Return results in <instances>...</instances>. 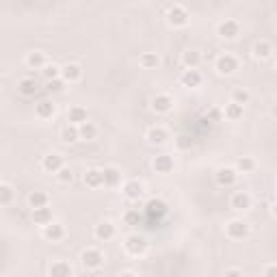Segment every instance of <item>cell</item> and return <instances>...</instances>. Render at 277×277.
<instances>
[{
    "label": "cell",
    "mask_w": 277,
    "mask_h": 277,
    "mask_svg": "<svg viewBox=\"0 0 277 277\" xmlns=\"http://www.w3.org/2000/svg\"><path fill=\"white\" fill-rule=\"evenodd\" d=\"M124 249H126L130 256H143L148 252V240H145V236H141V234H130V236H126V240H124Z\"/></svg>",
    "instance_id": "cell-1"
},
{
    "label": "cell",
    "mask_w": 277,
    "mask_h": 277,
    "mask_svg": "<svg viewBox=\"0 0 277 277\" xmlns=\"http://www.w3.org/2000/svg\"><path fill=\"white\" fill-rule=\"evenodd\" d=\"M167 24L174 26V28H182V26L188 24V11L180 4H174L167 11Z\"/></svg>",
    "instance_id": "cell-2"
},
{
    "label": "cell",
    "mask_w": 277,
    "mask_h": 277,
    "mask_svg": "<svg viewBox=\"0 0 277 277\" xmlns=\"http://www.w3.org/2000/svg\"><path fill=\"white\" fill-rule=\"evenodd\" d=\"M145 212H148L150 219H162L164 214L169 212V206H167V202H162L160 197H152V200L145 204Z\"/></svg>",
    "instance_id": "cell-3"
},
{
    "label": "cell",
    "mask_w": 277,
    "mask_h": 277,
    "mask_svg": "<svg viewBox=\"0 0 277 277\" xmlns=\"http://www.w3.org/2000/svg\"><path fill=\"white\" fill-rule=\"evenodd\" d=\"M80 260H82V266L84 268L96 271V268H100V264L104 262V256H102L100 249H84L82 256H80Z\"/></svg>",
    "instance_id": "cell-4"
},
{
    "label": "cell",
    "mask_w": 277,
    "mask_h": 277,
    "mask_svg": "<svg viewBox=\"0 0 277 277\" xmlns=\"http://www.w3.org/2000/svg\"><path fill=\"white\" fill-rule=\"evenodd\" d=\"M214 180L219 186H234L236 180H238V171L232 167H221V169H216Z\"/></svg>",
    "instance_id": "cell-5"
},
{
    "label": "cell",
    "mask_w": 277,
    "mask_h": 277,
    "mask_svg": "<svg viewBox=\"0 0 277 277\" xmlns=\"http://www.w3.org/2000/svg\"><path fill=\"white\" fill-rule=\"evenodd\" d=\"M226 232H228V236L230 238H234V240H242L245 236L249 234V226L245 221H240V219H232L226 226Z\"/></svg>",
    "instance_id": "cell-6"
},
{
    "label": "cell",
    "mask_w": 277,
    "mask_h": 277,
    "mask_svg": "<svg viewBox=\"0 0 277 277\" xmlns=\"http://www.w3.org/2000/svg\"><path fill=\"white\" fill-rule=\"evenodd\" d=\"M236 70H238V61H236V56L221 54L219 58H216V72H219L221 76H230V74H234Z\"/></svg>",
    "instance_id": "cell-7"
},
{
    "label": "cell",
    "mask_w": 277,
    "mask_h": 277,
    "mask_svg": "<svg viewBox=\"0 0 277 277\" xmlns=\"http://www.w3.org/2000/svg\"><path fill=\"white\" fill-rule=\"evenodd\" d=\"M152 167H154L156 174H171V171L176 169V162L169 154H158L154 160H152Z\"/></svg>",
    "instance_id": "cell-8"
},
{
    "label": "cell",
    "mask_w": 277,
    "mask_h": 277,
    "mask_svg": "<svg viewBox=\"0 0 277 277\" xmlns=\"http://www.w3.org/2000/svg\"><path fill=\"white\" fill-rule=\"evenodd\" d=\"M171 108H174V100H171L167 94H158V96L152 98V110L164 115V113H169Z\"/></svg>",
    "instance_id": "cell-9"
},
{
    "label": "cell",
    "mask_w": 277,
    "mask_h": 277,
    "mask_svg": "<svg viewBox=\"0 0 277 277\" xmlns=\"http://www.w3.org/2000/svg\"><path fill=\"white\" fill-rule=\"evenodd\" d=\"M240 32V24L236 20H226V22L219 24V37L223 39H236Z\"/></svg>",
    "instance_id": "cell-10"
},
{
    "label": "cell",
    "mask_w": 277,
    "mask_h": 277,
    "mask_svg": "<svg viewBox=\"0 0 277 277\" xmlns=\"http://www.w3.org/2000/svg\"><path fill=\"white\" fill-rule=\"evenodd\" d=\"M39 89H42V87H39V82L35 80V78H30V76H28V78H22V80L18 82V91H20L22 96H26V98L37 96Z\"/></svg>",
    "instance_id": "cell-11"
},
{
    "label": "cell",
    "mask_w": 277,
    "mask_h": 277,
    "mask_svg": "<svg viewBox=\"0 0 277 277\" xmlns=\"http://www.w3.org/2000/svg\"><path fill=\"white\" fill-rule=\"evenodd\" d=\"M44 236H46V240H52V242H58V240H63V236H65V228L61 226V223H48V226H44Z\"/></svg>",
    "instance_id": "cell-12"
},
{
    "label": "cell",
    "mask_w": 277,
    "mask_h": 277,
    "mask_svg": "<svg viewBox=\"0 0 277 277\" xmlns=\"http://www.w3.org/2000/svg\"><path fill=\"white\" fill-rule=\"evenodd\" d=\"M42 167H44V171H48V174H58V171L63 169V158L58 154H46L42 160Z\"/></svg>",
    "instance_id": "cell-13"
},
{
    "label": "cell",
    "mask_w": 277,
    "mask_h": 277,
    "mask_svg": "<svg viewBox=\"0 0 277 277\" xmlns=\"http://www.w3.org/2000/svg\"><path fill=\"white\" fill-rule=\"evenodd\" d=\"M80 76H82V70L76 63H68L61 68V78L65 82H76V80H80Z\"/></svg>",
    "instance_id": "cell-14"
},
{
    "label": "cell",
    "mask_w": 277,
    "mask_h": 277,
    "mask_svg": "<svg viewBox=\"0 0 277 277\" xmlns=\"http://www.w3.org/2000/svg\"><path fill=\"white\" fill-rule=\"evenodd\" d=\"M82 180L89 188H98L104 184V174H102V169H87L82 176Z\"/></svg>",
    "instance_id": "cell-15"
},
{
    "label": "cell",
    "mask_w": 277,
    "mask_h": 277,
    "mask_svg": "<svg viewBox=\"0 0 277 277\" xmlns=\"http://www.w3.org/2000/svg\"><path fill=\"white\" fill-rule=\"evenodd\" d=\"M96 238L102 240V242L115 238V226L110 221H102L100 226H96Z\"/></svg>",
    "instance_id": "cell-16"
},
{
    "label": "cell",
    "mask_w": 277,
    "mask_h": 277,
    "mask_svg": "<svg viewBox=\"0 0 277 277\" xmlns=\"http://www.w3.org/2000/svg\"><path fill=\"white\" fill-rule=\"evenodd\" d=\"M230 204H232L234 210H247V208H252V197H249V193H245V190H236L232 195V200H230Z\"/></svg>",
    "instance_id": "cell-17"
},
{
    "label": "cell",
    "mask_w": 277,
    "mask_h": 277,
    "mask_svg": "<svg viewBox=\"0 0 277 277\" xmlns=\"http://www.w3.org/2000/svg\"><path fill=\"white\" fill-rule=\"evenodd\" d=\"M143 193H145V188L138 180H128L126 184H124V195H126L128 200H138Z\"/></svg>",
    "instance_id": "cell-18"
},
{
    "label": "cell",
    "mask_w": 277,
    "mask_h": 277,
    "mask_svg": "<svg viewBox=\"0 0 277 277\" xmlns=\"http://www.w3.org/2000/svg\"><path fill=\"white\" fill-rule=\"evenodd\" d=\"M32 221H35L37 226H48V223H52V208H48V206L32 208Z\"/></svg>",
    "instance_id": "cell-19"
},
{
    "label": "cell",
    "mask_w": 277,
    "mask_h": 277,
    "mask_svg": "<svg viewBox=\"0 0 277 277\" xmlns=\"http://www.w3.org/2000/svg\"><path fill=\"white\" fill-rule=\"evenodd\" d=\"M102 174H104V186L113 188V186H117V184L122 182V171L117 167H104Z\"/></svg>",
    "instance_id": "cell-20"
},
{
    "label": "cell",
    "mask_w": 277,
    "mask_h": 277,
    "mask_svg": "<svg viewBox=\"0 0 277 277\" xmlns=\"http://www.w3.org/2000/svg\"><path fill=\"white\" fill-rule=\"evenodd\" d=\"M180 80H182V84H184V87H188V89H195V87H200V84H202V74H200V72H197V70H188V68H186V72H184V74H182V78H180Z\"/></svg>",
    "instance_id": "cell-21"
},
{
    "label": "cell",
    "mask_w": 277,
    "mask_h": 277,
    "mask_svg": "<svg viewBox=\"0 0 277 277\" xmlns=\"http://www.w3.org/2000/svg\"><path fill=\"white\" fill-rule=\"evenodd\" d=\"M167 138H169V132L164 128L160 126H156V128H150V132H148V141L152 145H162V143H167Z\"/></svg>",
    "instance_id": "cell-22"
},
{
    "label": "cell",
    "mask_w": 277,
    "mask_h": 277,
    "mask_svg": "<svg viewBox=\"0 0 277 277\" xmlns=\"http://www.w3.org/2000/svg\"><path fill=\"white\" fill-rule=\"evenodd\" d=\"M68 120L70 124H76V126H80V124L87 122V108H82V106H72L68 110Z\"/></svg>",
    "instance_id": "cell-23"
},
{
    "label": "cell",
    "mask_w": 277,
    "mask_h": 277,
    "mask_svg": "<svg viewBox=\"0 0 277 277\" xmlns=\"http://www.w3.org/2000/svg\"><path fill=\"white\" fill-rule=\"evenodd\" d=\"M61 138L65 143H76V141H80V130H78L76 124H68L61 130Z\"/></svg>",
    "instance_id": "cell-24"
},
{
    "label": "cell",
    "mask_w": 277,
    "mask_h": 277,
    "mask_svg": "<svg viewBox=\"0 0 277 277\" xmlns=\"http://www.w3.org/2000/svg\"><path fill=\"white\" fill-rule=\"evenodd\" d=\"M54 104L48 102V100H44V102H39L37 106H35V115L39 117V120H50L52 115H54Z\"/></svg>",
    "instance_id": "cell-25"
},
{
    "label": "cell",
    "mask_w": 277,
    "mask_h": 277,
    "mask_svg": "<svg viewBox=\"0 0 277 277\" xmlns=\"http://www.w3.org/2000/svg\"><path fill=\"white\" fill-rule=\"evenodd\" d=\"M50 275L52 277H70V275H74V268H72L68 262H54V264L50 266Z\"/></svg>",
    "instance_id": "cell-26"
},
{
    "label": "cell",
    "mask_w": 277,
    "mask_h": 277,
    "mask_svg": "<svg viewBox=\"0 0 277 277\" xmlns=\"http://www.w3.org/2000/svg\"><path fill=\"white\" fill-rule=\"evenodd\" d=\"M223 115H226V120H230V122H238L242 117V104L230 102L226 106V110H223Z\"/></svg>",
    "instance_id": "cell-27"
},
{
    "label": "cell",
    "mask_w": 277,
    "mask_h": 277,
    "mask_svg": "<svg viewBox=\"0 0 277 277\" xmlns=\"http://www.w3.org/2000/svg\"><path fill=\"white\" fill-rule=\"evenodd\" d=\"M26 65H28L30 70H44V68H46V56H44V52H30V54L26 56Z\"/></svg>",
    "instance_id": "cell-28"
},
{
    "label": "cell",
    "mask_w": 277,
    "mask_h": 277,
    "mask_svg": "<svg viewBox=\"0 0 277 277\" xmlns=\"http://www.w3.org/2000/svg\"><path fill=\"white\" fill-rule=\"evenodd\" d=\"M182 63L186 65L188 70H195L197 65L202 63V54H200V52H197V50H186V52H184V54H182Z\"/></svg>",
    "instance_id": "cell-29"
},
{
    "label": "cell",
    "mask_w": 277,
    "mask_h": 277,
    "mask_svg": "<svg viewBox=\"0 0 277 277\" xmlns=\"http://www.w3.org/2000/svg\"><path fill=\"white\" fill-rule=\"evenodd\" d=\"M138 63H141V68H145V70H154V68H158L160 58H158L156 52H143L141 58H138Z\"/></svg>",
    "instance_id": "cell-30"
},
{
    "label": "cell",
    "mask_w": 277,
    "mask_h": 277,
    "mask_svg": "<svg viewBox=\"0 0 277 277\" xmlns=\"http://www.w3.org/2000/svg\"><path fill=\"white\" fill-rule=\"evenodd\" d=\"M28 206L30 208H42V206H48V195L44 190H32L28 195Z\"/></svg>",
    "instance_id": "cell-31"
},
{
    "label": "cell",
    "mask_w": 277,
    "mask_h": 277,
    "mask_svg": "<svg viewBox=\"0 0 277 277\" xmlns=\"http://www.w3.org/2000/svg\"><path fill=\"white\" fill-rule=\"evenodd\" d=\"M78 130H80V138H84V141H94V138L98 136V128H96V124H91L89 120L80 124L78 126Z\"/></svg>",
    "instance_id": "cell-32"
},
{
    "label": "cell",
    "mask_w": 277,
    "mask_h": 277,
    "mask_svg": "<svg viewBox=\"0 0 277 277\" xmlns=\"http://www.w3.org/2000/svg\"><path fill=\"white\" fill-rule=\"evenodd\" d=\"M271 52H273V46L268 42H256V46H254V56L256 58H268Z\"/></svg>",
    "instance_id": "cell-33"
},
{
    "label": "cell",
    "mask_w": 277,
    "mask_h": 277,
    "mask_svg": "<svg viewBox=\"0 0 277 277\" xmlns=\"http://www.w3.org/2000/svg\"><path fill=\"white\" fill-rule=\"evenodd\" d=\"M256 169V160L252 156H242L236 160V171H240V174H252Z\"/></svg>",
    "instance_id": "cell-34"
},
{
    "label": "cell",
    "mask_w": 277,
    "mask_h": 277,
    "mask_svg": "<svg viewBox=\"0 0 277 277\" xmlns=\"http://www.w3.org/2000/svg\"><path fill=\"white\" fill-rule=\"evenodd\" d=\"M65 84H68V82H65L63 78L58 76V78H52V80L46 82V89H48L50 94H61V91L65 89Z\"/></svg>",
    "instance_id": "cell-35"
},
{
    "label": "cell",
    "mask_w": 277,
    "mask_h": 277,
    "mask_svg": "<svg viewBox=\"0 0 277 277\" xmlns=\"http://www.w3.org/2000/svg\"><path fill=\"white\" fill-rule=\"evenodd\" d=\"M11 202H13V188L9 184H0V204H2V206H9Z\"/></svg>",
    "instance_id": "cell-36"
},
{
    "label": "cell",
    "mask_w": 277,
    "mask_h": 277,
    "mask_svg": "<svg viewBox=\"0 0 277 277\" xmlns=\"http://www.w3.org/2000/svg\"><path fill=\"white\" fill-rule=\"evenodd\" d=\"M124 223H126L128 228H136L138 223H141V214H138V210H128V212L124 214Z\"/></svg>",
    "instance_id": "cell-37"
},
{
    "label": "cell",
    "mask_w": 277,
    "mask_h": 277,
    "mask_svg": "<svg viewBox=\"0 0 277 277\" xmlns=\"http://www.w3.org/2000/svg\"><path fill=\"white\" fill-rule=\"evenodd\" d=\"M42 74L46 78V82H48V80H52V78L61 76V68H56V65H46V68L42 70Z\"/></svg>",
    "instance_id": "cell-38"
},
{
    "label": "cell",
    "mask_w": 277,
    "mask_h": 277,
    "mask_svg": "<svg viewBox=\"0 0 277 277\" xmlns=\"http://www.w3.org/2000/svg\"><path fill=\"white\" fill-rule=\"evenodd\" d=\"M232 102H238V104H245L249 102V91H245V89H236V91H232Z\"/></svg>",
    "instance_id": "cell-39"
},
{
    "label": "cell",
    "mask_w": 277,
    "mask_h": 277,
    "mask_svg": "<svg viewBox=\"0 0 277 277\" xmlns=\"http://www.w3.org/2000/svg\"><path fill=\"white\" fill-rule=\"evenodd\" d=\"M56 176H58V182H63V184H68V182L74 180V174H72V169H70V167H63Z\"/></svg>",
    "instance_id": "cell-40"
},
{
    "label": "cell",
    "mask_w": 277,
    "mask_h": 277,
    "mask_svg": "<svg viewBox=\"0 0 277 277\" xmlns=\"http://www.w3.org/2000/svg\"><path fill=\"white\" fill-rule=\"evenodd\" d=\"M221 117H223V113L219 108H210V113H208V120L210 122H221Z\"/></svg>",
    "instance_id": "cell-41"
},
{
    "label": "cell",
    "mask_w": 277,
    "mask_h": 277,
    "mask_svg": "<svg viewBox=\"0 0 277 277\" xmlns=\"http://www.w3.org/2000/svg\"><path fill=\"white\" fill-rule=\"evenodd\" d=\"M193 145V141H190L188 136H178V148H182V150H186Z\"/></svg>",
    "instance_id": "cell-42"
},
{
    "label": "cell",
    "mask_w": 277,
    "mask_h": 277,
    "mask_svg": "<svg viewBox=\"0 0 277 277\" xmlns=\"http://www.w3.org/2000/svg\"><path fill=\"white\" fill-rule=\"evenodd\" d=\"M262 273H264L266 277H275V275H277V264H268Z\"/></svg>",
    "instance_id": "cell-43"
},
{
    "label": "cell",
    "mask_w": 277,
    "mask_h": 277,
    "mask_svg": "<svg viewBox=\"0 0 277 277\" xmlns=\"http://www.w3.org/2000/svg\"><path fill=\"white\" fill-rule=\"evenodd\" d=\"M242 271H240V268H228V271H226V275H240Z\"/></svg>",
    "instance_id": "cell-44"
},
{
    "label": "cell",
    "mask_w": 277,
    "mask_h": 277,
    "mask_svg": "<svg viewBox=\"0 0 277 277\" xmlns=\"http://www.w3.org/2000/svg\"><path fill=\"white\" fill-rule=\"evenodd\" d=\"M273 214L277 216V204H275V206H273Z\"/></svg>",
    "instance_id": "cell-45"
},
{
    "label": "cell",
    "mask_w": 277,
    "mask_h": 277,
    "mask_svg": "<svg viewBox=\"0 0 277 277\" xmlns=\"http://www.w3.org/2000/svg\"><path fill=\"white\" fill-rule=\"evenodd\" d=\"M275 70H277V63H275Z\"/></svg>",
    "instance_id": "cell-46"
}]
</instances>
